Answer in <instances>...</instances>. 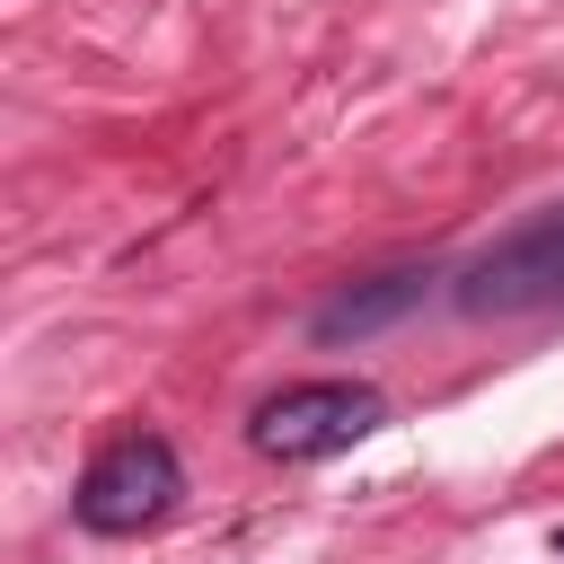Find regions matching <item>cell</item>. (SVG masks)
Listing matches in <instances>:
<instances>
[{
    "mask_svg": "<svg viewBox=\"0 0 564 564\" xmlns=\"http://www.w3.org/2000/svg\"><path fill=\"white\" fill-rule=\"evenodd\" d=\"M449 300L467 317H538V308H564V203H546L538 220L502 229L485 256L458 264Z\"/></svg>",
    "mask_w": 564,
    "mask_h": 564,
    "instance_id": "cell-1",
    "label": "cell"
},
{
    "mask_svg": "<svg viewBox=\"0 0 564 564\" xmlns=\"http://www.w3.org/2000/svg\"><path fill=\"white\" fill-rule=\"evenodd\" d=\"M379 414H388V397L370 379H300V388H282V397H264L247 414V441L264 458H282V467H308V458L352 449Z\"/></svg>",
    "mask_w": 564,
    "mask_h": 564,
    "instance_id": "cell-2",
    "label": "cell"
},
{
    "mask_svg": "<svg viewBox=\"0 0 564 564\" xmlns=\"http://www.w3.org/2000/svg\"><path fill=\"white\" fill-rule=\"evenodd\" d=\"M176 494H185L176 449H167L159 432H123V441H106V449L79 467L70 511H79V529H97V538H132V529L167 520V511H176Z\"/></svg>",
    "mask_w": 564,
    "mask_h": 564,
    "instance_id": "cell-3",
    "label": "cell"
},
{
    "mask_svg": "<svg viewBox=\"0 0 564 564\" xmlns=\"http://www.w3.org/2000/svg\"><path fill=\"white\" fill-rule=\"evenodd\" d=\"M432 282H441L432 264H388V273H370V282H352V291H335V300H326V308L308 317V335H317V344H361V335H379V326H397V317H414Z\"/></svg>",
    "mask_w": 564,
    "mask_h": 564,
    "instance_id": "cell-4",
    "label": "cell"
},
{
    "mask_svg": "<svg viewBox=\"0 0 564 564\" xmlns=\"http://www.w3.org/2000/svg\"><path fill=\"white\" fill-rule=\"evenodd\" d=\"M555 555H564V529H555Z\"/></svg>",
    "mask_w": 564,
    "mask_h": 564,
    "instance_id": "cell-5",
    "label": "cell"
}]
</instances>
